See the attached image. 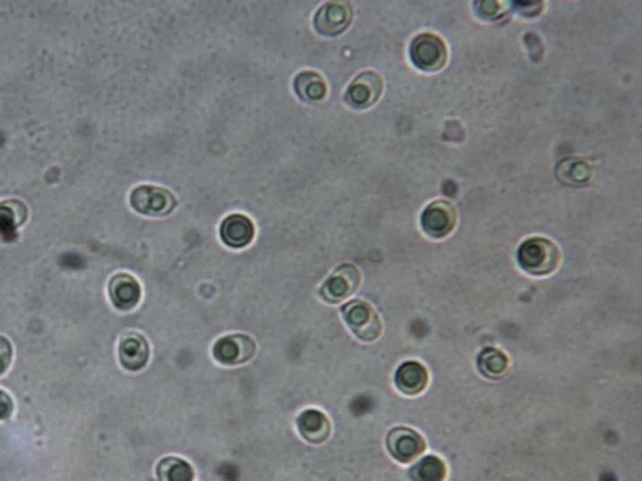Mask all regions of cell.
Masks as SVG:
<instances>
[{
  "instance_id": "4",
  "label": "cell",
  "mask_w": 642,
  "mask_h": 481,
  "mask_svg": "<svg viewBox=\"0 0 642 481\" xmlns=\"http://www.w3.org/2000/svg\"><path fill=\"white\" fill-rule=\"evenodd\" d=\"M133 208L147 216H166L176 207V198L167 189L156 185H141L130 196Z\"/></svg>"
},
{
  "instance_id": "13",
  "label": "cell",
  "mask_w": 642,
  "mask_h": 481,
  "mask_svg": "<svg viewBox=\"0 0 642 481\" xmlns=\"http://www.w3.org/2000/svg\"><path fill=\"white\" fill-rule=\"evenodd\" d=\"M108 295L112 305L120 311H130L138 306L141 288L138 280L129 274H117L109 280Z\"/></svg>"
},
{
  "instance_id": "22",
  "label": "cell",
  "mask_w": 642,
  "mask_h": 481,
  "mask_svg": "<svg viewBox=\"0 0 642 481\" xmlns=\"http://www.w3.org/2000/svg\"><path fill=\"white\" fill-rule=\"evenodd\" d=\"M475 11L482 19L493 21L505 13L504 8L509 5L506 2H496V0H484V2L475 3Z\"/></svg>"
},
{
  "instance_id": "16",
  "label": "cell",
  "mask_w": 642,
  "mask_h": 481,
  "mask_svg": "<svg viewBox=\"0 0 642 481\" xmlns=\"http://www.w3.org/2000/svg\"><path fill=\"white\" fill-rule=\"evenodd\" d=\"M594 166L584 158L564 159L556 166L555 173L559 181L568 187H585L594 177Z\"/></svg>"
},
{
  "instance_id": "12",
  "label": "cell",
  "mask_w": 642,
  "mask_h": 481,
  "mask_svg": "<svg viewBox=\"0 0 642 481\" xmlns=\"http://www.w3.org/2000/svg\"><path fill=\"white\" fill-rule=\"evenodd\" d=\"M429 379V371L424 365L418 361H407L399 366L393 380L399 393L416 397L427 391Z\"/></svg>"
},
{
  "instance_id": "24",
  "label": "cell",
  "mask_w": 642,
  "mask_h": 481,
  "mask_svg": "<svg viewBox=\"0 0 642 481\" xmlns=\"http://www.w3.org/2000/svg\"><path fill=\"white\" fill-rule=\"evenodd\" d=\"M14 402L7 392L0 389V421L8 420L13 415Z\"/></svg>"
},
{
  "instance_id": "2",
  "label": "cell",
  "mask_w": 642,
  "mask_h": 481,
  "mask_svg": "<svg viewBox=\"0 0 642 481\" xmlns=\"http://www.w3.org/2000/svg\"><path fill=\"white\" fill-rule=\"evenodd\" d=\"M342 316L352 334L361 342H375L383 332L380 315L365 300H352L343 306Z\"/></svg>"
},
{
  "instance_id": "8",
  "label": "cell",
  "mask_w": 642,
  "mask_h": 481,
  "mask_svg": "<svg viewBox=\"0 0 642 481\" xmlns=\"http://www.w3.org/2000/svg\"><path fill=\"white\" fill-rule=\"evenodd\" d=\"M256 353L253 338L244 334H233L218 339L212 348L216 361L225 366L245 364Z\"/></svg>"
},
{
  "instance_id": "5",
  "label": "cell",
  "mask_w": 642,
  "mask_h": 481,
  "mask_svg": "<svg viewBox=\"0 0 642 481\" xmlns=\"http://www.w3.org/2000/svg\"><path fill=\"white\" fill-rule=\"evenodd\" d=\"M361 284V273L356 266L345 264L336 268L333 274L321 285V297L325 302L337 305L350 298Z\"/></svg>"
},
{
  "instance_id": "9",
  "label": "cell",
  "mask_w": 642,
  "mask_h": 481,
  "mask_svg": "<svg viewBox=\"0 0 642 481\" xmlns=\"http://www.w3.org/2000/svg\"><path fill=\"white\" fill-rule=\"evenodd\" d=\"M387 448L396 461L409 463L424 453V438L409 427H396L387 436Z\"/></svg>"
},
{
  "instance_id": "17",
  "label": "cell",
  "mask_w": 642,
  "mask_h": 481,
  "mask_svg": "<svg viewBox=\"0 0 642 481\" xmlns=\"http://www.w3.org/2000/svg\"><path fill=\"white\" fill-rule=\"evenodd\" d=\"M295 94L304 102H321L327 97L328 85L315 71H302L293 81Z\"/></svg>"
},
{
  "instance_id": "10",
  "label": "cell",
  "mask_w": 642,
  "mask_h": 481,
  "mask_svg": "<svg viewBox=\"0 0 642 481\" xmlns=\"http://www.w3.org/2000/svg\"><path fill=\"white\" fill-rule=\"evenodd\" d=\"M352 22L351 5L346 2H328L319 8L313 17V26L324 37L342 34Z\"/></svg>"
},
{
  "instance_id": "19",
  "label": "cell",
  "mask_w": 642,
  "mask_h": 481,
  "mask_svg": "<svg viewBox=\"0 0 642 481\" xmlns=\"http://www.w3.org/2000/svg\"><path fill=\"white\" fill-rule=\"evenodd\" d=\"M28 218V208L20 200L0 202V235L10 236L23 225Z\"/></svg>"
},
{
  "instance_id": "20",
  "label": "cell",
  "mask_w": 642,
  "mask_h": 481,
  "mask_svg": "<svg viewBox=\"0 0 642 481\" xmlns=\"http://www.w3.org/2000/svg\"><path fill=\"white\" fill-rule=\"evenodd\" d=\"M159 481H193L194 470L188 462L179 457H166L156 468Z\"/></svg>"
},
{
  "instance_id": "15",
  "label": "cell",
  "mask_w": 642,
  "mask_h": 481,
  "mask_svg": "<svg viewBox=\"0 0 642 481\" xmlns=\"http://www.w3.org/2000/svg\"><path fill=\"white\" fill-rule=\"evenodd\" d=\"M297 429L304 441L312 444H321L330 438V421L324 412L319 409H304L297 418Z\"/></svg>"
},
{
  "instance_id": "21",
  "label": "cell",
  "mask_w": 642,
  "mask_h": 481,
  "mask_svg": "<svg viewBox=\"0 0 642 481\" xmlns=\"http://www.w3.org/2000/svg\"><path fill=\"white\" fill-rule=\"evenodd\" d=\"M413 481H443L445 480V462L436 456H427L414 466L410 472Z\"/></svg>"
},
{
  "instance_id": "6",
  "label": "cell",
  "mask_w": 642,
  "mask_h": 481,
  "mask_svg": "<svg viewBox=\"0 0 642 481\" xmlns=\"http://www.w3.org/2000/svg\"><path fill=\"white\" fill-rule=\"evenodd\" d=\"M423 232L432 239H443L458 225V211L448 200H434L425 207L422 218Z\"/></svg>"
},
{
  "instance_id": "11",
  "label": "cell",
  "mask_w": 642,
  "mask_h": 481,
  "mask_svg": "<svg viewBox=\"0 0 642 481\" xmlns=\"http://www.w3.org/2000/svg\"><path fill=\"white\" fill-rule=\"evenodd\" d=\"M118 359L127 371L137 373L146 367L150 359V345L138 333H126L118 343Z\"/></svg>"
},
{
  "instance_id": "3",
  "label": "cell",
  "mask_w": 642,
  "mask_h": 481,
  "mask_svg": "<svg viewBox=\"0 0 642 481\" xmlns=\"http://www.w3.org/2000/svg\"><path fill=\"white\" fill-rule=\"evenodd\" d=\"M410 58L419 70L437 72L448 63L449 48L442 38L425 32L411 41Z\"/></svg>"
},
{
  "instance_id": "23",
  "label": "cell",
  "mask_w": 642,
  "mask_h": 481,
  "mask_svg": "<svg viewBox=\"0 0 642 481\" xmlns=\"http://www.w3.org/2000/svg\"><path fill=\"white\" fill-rule=\"evenodd\" d=\"M13 359V345L10 339L0 335V375L5 374L11 367Z\"/></svg>"
},
{
  "instance_id": "14",
  "label": "cell",
  "mask_w": 642,
  "mask_h": 481,
  "mask_svg": "<svg viewBox=\"0 0 642 481\" xmlns=\"http://www.w3.org/2000/svg\"><path fill=\"white\" fill-rule=\"evenodd\" d=\"M254 225L251 218L242 214L230 215L225 218L220 226L221 240L227 247L241 249L253 240Z\"/></svg>"
},
{
  "instance_id": "7",
  "label": "cell",
  "mask_w": 642,
  "mask_h": 481,
  "mask_svg": "<svg viewBox=\"0 0 642 481\" xmlns=\"http://www.w3.org/2000/svg\"><path fill=\"white\" fill-rule=\"evenodd\" d=\"M383 93V79L375 71H365L351 82L345 94V100L350 107L365 109L377 103Z\"/></svg>"
},
{
  "instance_id": "1",
  "label": "cell",
  "mask_w": 642,
  "mask_h": 481,
  "mask_svg": "<svg viewBox=\"0 0 642 481\" xmlns=\"http://www.w3.org/2000/svg\"><path fill=\"white\" fill-rule=\"evenodd\" d=\"M518 265L532 276L552 275L561 264V250L554 241L546 238L526 239L518 248Z\"/></svg>"
},
{
  "instance_id": "18",
  "label": "cell",
  "mask_w": 642,
  "mask_h": 481,
  "mask_svg": "<svg viewBox=\"0 0 642 481\" xmlns=\"http://www.w3.org/2000/svg\"><path fill=\"white\" fill-rule=\"evenodd\" d=\"M477 366L478 370L487 379L501 380L510 371L511 364L504 352L496 348H487L479 354Z\"/></svg>"
}]
</instances>
